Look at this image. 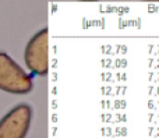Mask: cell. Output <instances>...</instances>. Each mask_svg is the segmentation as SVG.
<instances>
[{"label": "cell", "instance_id": "cell-1", "mask_svg": "<svg viewBox=\"0 0 159 138\" xmlns=\"http://www.w3.org/2000/svg\"><path fill=\"white\" fill-rule=\"evenodd\" d=\"M34 88L28 75L6 52H0V89L8 94H30Z\"/></svg>", "mask_w": 159, "mask_h": 138}, {"label": "cell", "instance_id": "cell-2", "mask_svg": "<svg viewBox=\"0 0 159 138\" xmlns=\"http://www.w3.org/2000/svg\"><path fill=\"white\" fill-rule=\"evenodd\" d=\"M32 119V108L21 103L0 120V138H25Z\"/></svg>", "mask_w": 159, "mask_h": 138}, {"label": "cell", "instance_id": "cell-3", "mask_svg": "<svg viewBox=\"0 0 159 138\" xmlns=\"http://www.w3.org/2000/svg\"><path fill=\"white\" fill-rule=\"evenodd\" d=\"M48 28L36 32L25 47V64L36 75L48 74Z\"/></svg>", "mask_w": 159, "mask_h": 138}]
</instances>
